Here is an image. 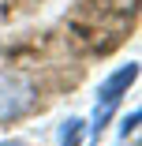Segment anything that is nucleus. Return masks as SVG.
<instances>
[{
    "label": "nucleus",
    "mask_w": 142,
    "mask_h": 146,
    "mask_svg": "<svg viewBox=\"0 0 142 146\" xmlns=\"http://www.w3.org/2000/svg\"><path fill=\"white\" fill-rule=\"evenodd\" d=\"M60 146H82V120H79V116H67V120H64Z\"/></svg>",
    "instance_id": "3"
},
{
    "label": "nucleus",
    "mask_w": 142,
    "mask_h": 146,
    "mask_svg": "<svg viewBox=\"0 0 142 146\" xmlns=\"http://www.w3.org/2000/svg\"><path fill=\"white\" fill-rule=\"evenodd\" d=\"M138 116H142V112H138V109H131V116H127V120L120 124V135H124V139H127V135H131V131L138 127Z\"/></svg>",
    "instance_id": "4"
},
{
    "label": "nucleus",
    "mask_w": 142,
    "mask_h": 146,
    "mask_svg": "<svg viewBox=\"0 0 142 146\" xmlns=\"http://www.w3.org/2000/svg\"><path fill=\"white\" fill-rule=\"evenodd\" d=\"M135 79H138V64L127 60L124 68H116V71H112V75L97 86V112H94V124H90V139H97V135L105 131V124L112 120L116 105L124 101V94L135 86Z\"/></svg>",
    "instance_id": "1"
},
{
    "label": "nucleus",
    "mask_w": 142,
    "mask_h": 146,
    "mask_svg": "<svg viewBox=\"0 0 142 146\" xmlns=\"http://www.w3.org/2000/svg\"><path fill=\"white\" fill-rule=\"evenodd\" d=\"M0 146H22V142L19 139H8V142H0Z\"/></svg>",
    "instance_id": "5"
},
{
    "label": "nucleus",
    "mask_w": 142,
    "mask_h": 146,
    "mask_svg": "<svg viewBox=\"0 0 142 146\" xmlns=\"http://www.w3.org/2000/svg\"><path fill=\"white\" fill-rule=\"evenodd\" d=\"M38 90L22 71H0V120H19L34 109Z\"/></svg>",
    "instance_id": "2"
}]
</instances>
